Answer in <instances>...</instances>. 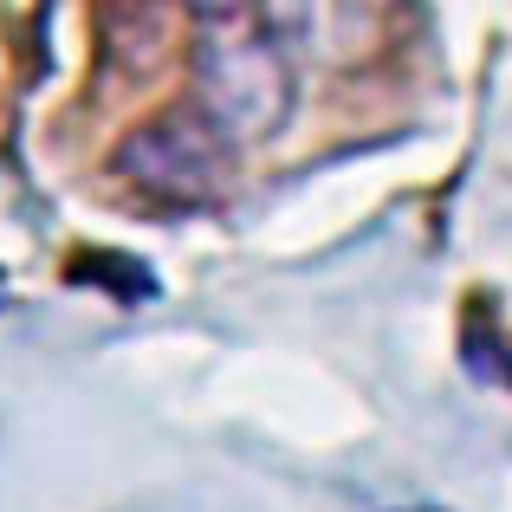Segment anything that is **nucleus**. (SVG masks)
<instances>
[{
    "instance_id": "f257e3e1",
    "label": "nucleus",
    "mask_w": 512,
    "mask_h": 512,
    "mask_svg": "<svg viewBox=\"0 0 512 512\" xmlns=\"http://www.w3.org/2000/svg\"><path fill=\"white\" fill-rule=\"evenodd\" d=\"M195 91L201 117L227 143H260L292 117V59L273 20L253 7H201L195 13Z\"/></svg>"
},
{
    "instance_id": "f03ea898",
    "label": "nucleus",
    "mask_w": 512,
    "mask_h": 512,
    "mask_svg": "<svg viewBox=\"0 0 512 512\" xmlns=\"http://www.w3.org/2000/svg\"><path fill=\"white\" fill-rule=\"evenodd\" d=\"M111 169L150 201H201L227 182V137L201 117V104H163L117 143Z\"/></svg>"
},
{
    "instance_id": "7ed1b4c3",
    "label": "nucleus",
    "mask_w": 512,
    "mask_h": 512,
    "mask_svg": "<svg viewBox=\"0 0 512 512\" xmlns=\"http://www.w3.org/2000/svg\"><path fill=\"white\" fill-rule=\"evenodd\" d=\"M72 273L85 279V286H104L111 299H124V305L156 299V273L143 260H130V253H78Z\"/></svg>"
}]
</instances>
